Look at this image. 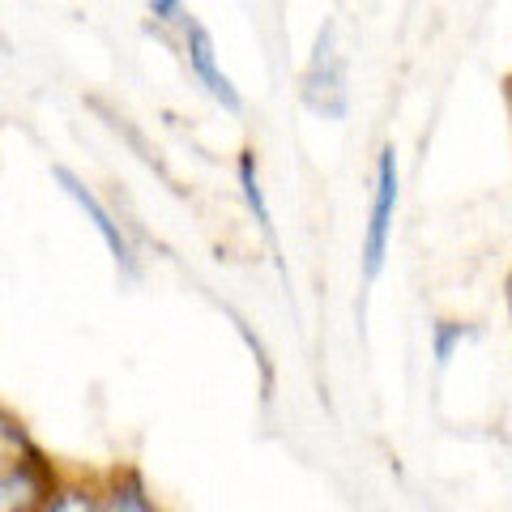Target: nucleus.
<instances>
[{
    "label": "nucleus",
    "instance_id": "1",
    "mask_svg": "<svg viewBox=\"0 0 512 512\" xmlns=\"http://www.w3.org/2000/svg\"><path fill=\"white\" fill-rule=\"evenodd\" d=\"M303 99L320 116H346V60L338 52V26L325 22L316 35V52L303 77Z\"/></svg>",
    "mask_w": 512,
    "mask_h": 512
},
{
    "label": "nucleus",
    "instance_id": "2",
    "mask_svg": "<svg viewBox=\"0 0 512 512\" xmlns=\"http://www.w3.org/2000/svg\"><path fill=\"white\" fill-rule=\"evenodd\" d=\"M393 210H397V154L393 146L380 150L376 163V201H372V218H367V244H363V274L376 278L384 265V248H389V231H393Z\"/></svg>",
    "mask_w": 512,
    "mask_h": 512
},
{
    "label": "nucleus",
    "instance_id": "3",
    "mask_svg": "<svg viewBox=\"0 0 512 512\" xmlns=\"http://www.w3.org/2000/svg\"><path fill=\"white\" fill-rule=\"evenodd\" d=\"M184 47H188V69H192V77L205 86V94L210 99H218L227 111H239L244 107V99L235 94V86H231V77L218 69V56H214V39H210V30H205L201 22H184Z\"/></svg>",
    "mask_w": 512,
    "mask_h": 512
},
{
    "label": "nucleus",
    "instance_id": "4",
    "mask_svg": "<svg viewBox=\"0 0 512 512\" xmlns=\"http://www.w3.org/2000/svg\"><path fill=\"white\" fill-rule=\"evenodd\" d=\"M52 175H56V184H60L64 192H69V197H73L77 205H82V214L94 222V231H99V235L107 239L111 256H116V265L124 269V274H137V269H133V252H128V239H124V231H120V222L107 214V205H103L99 197H94V192H90L82 180H77V175H73L69 167H56Z\"/></svg>",
    "mask_w": 512,
    "mask_h": 512
},
{
    "label": "nucleus",
    "instance_id": "5",
    "mask_svg": "<svg viewBox=\"0 0 512 512\" xmlns=\"http://www.w3.org/2000/svg\"><path fill=\"white\" fill-rule=\"evenodd\" d=\"M47 500H52V474L39 457L0 474V512H43Z\"/></svg>",
    "mask_w": 512,
    "mask_h": 512
},
{
    "label": "nucleus",
    "instance_id": "6",
    "mask_svg": "<svg viewBox=\"0 0 512 512\" xmlns=\"http://www.w3.org/2000/svg\"><path fill=\"white\" fill-rule=\"evenodd\" d=\"M239 188H244L248 210L256 214V227L265 231L269 244H278V239H274V214H269V205H265V192H261V180H256V163H252V154L239 158Z\"/></svg>",
    "mask_w": 512,
    "mask_h": 512
},
{
    "label": "nucleus",
    "instance_id": "7",
    "mask_svg": "<svg viewBox=\"0 0 512 512\" xmlns=\"http://www.w3.org/2000/svg\"><path fill=\"white\" fill-rule=\"evenodd\" d=\"M35 444L26 440V431L9 419V414H0V474L5 470H18L26 461H35Z\"/></svg>",
    "mask_w": 512,
    "mask_h": 512
},
{
    "label": "nucleus",
    "instance_id": "8",
    "mask_svg": "<svg viewBox=\"0 0 512 512\" xmlns=\"http://www.w3.org/2000/svg\"><path fill=\"white\" fill-rule=\"evenodd\" d=\"M43 512H107L99 500H94L90 491H60V495H52V500L43 504Z\"/></svg>",
    "mask_w": 512,
    "mask_h": 512
},
{
    "label": "nucleus",
    "instance_id": "9",
    "mask_svg": "<svg viewBox=\"0 0 512 512\" xmlns=\"http://www.w3.org/2000/svg\"><path fill=\"white\" fill-rule=\"evenodd\" d=\"M107 512H154V508H150L146 495H141V487H137V483H120L116 491H111Z\"/></svg>",
    "mask_w": 512,
    "mask_h": 512
},
{
    "label": "nucleus",
    "instance_id": "10",
    "mask_svg": "<svg viewBox=\"0 0 512 512\" xmlns=\"http://www.w3.org/2000/svg\"><path fill=\"white\" fill-rule=\"evenodd\" d=\"M150 18L154 22H171V26H180L184 30V22H188V9H184V0H154L150 5Z\"/></svg>",
    "mask_w": 512,
    "mask_h": 512
},
{
    "label": "nucleus",
    "instance_id": "11",
    "mask_svg": "<svg viewBox=\"0 0 512 512\" xmlns=\"http://www.w3.org/2000/svg\"><path fill=\"white\" fill-rule=\"evenodd\" d=\"M457 338H466V329H461V325H440V333H436V359H440V363H448Z\"/></svg>",
    "mask_w": 512,
    "mask_h": 512
}]
</instances>
